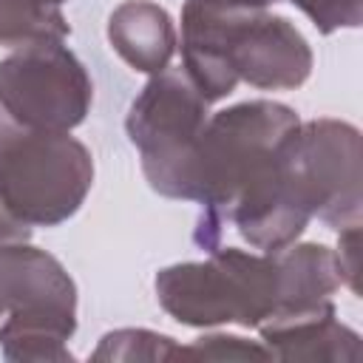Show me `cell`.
<instances>
[{
	"mask_svg": "<svg viewBox=\"0 0 363 363\" xmlns=\"http://www.w3.org/2000/svg\"><path fill=\"white\" fill-rule=\"evenodd\" d=\"M295 3L323 34L360 26V0H289Z\"/></svg>",
	"mask_w": 363,
	"mask_h": 363,
	"instance_id": "obj_15",
	"label": "cell"
},
{
	"mask_svg": "<svg viewBox=\"0 0 363 363\" xmlns=\"http://www.w3.org/2000/svg\"><path fill=\"white\" fill-rule=\"evenodd\" d=\"M207 6H224V9H264L269 3H278V0H201Z\"/></svg>",
	"mask_w": 363,
	"mask_h": 363,
	"instance_id": "obj_16",
	"label": "cell"
},
{
	"mask_svg": "<svg viewBox=\"0 0 363 363\" xmlns=\"http://www.w3.org/2000/svg\"><path fill=\"white\" fill-rule=\"evenodd\" d=\"M51 3H57V6H60V3H65V0H51Z\"/></svg>",
	"mask_w": 363,
	"mask_h": 363,
	"instance_id": "obj_17",
	"label": "cell"
},
{
	"mask_svg": "<svg viewBox=\"0 0 363 363\" xmlns=\"http://www.w3.org/2000/svg\"><path fill=\"white\" fill-rule=\"evenodd\" d=\"M156 295L164 312L184 326H261L306 309L301 269L289 247L264 255L216 247L207 261L162 269Z\"/></svg>",
	"mask_w": 363,
	"mask_h": 363,
	"instance_id": "obj_2",
	"label": "cell"
},
{
	"mask_svg": "<svg viewBox=\"0 0 363 363\" xmlns=\"http://www.w3.org/2000/svg\"><path fill=\"white\" fill-rule=\"evenodd\" d=\"M68 23L51 0H0V43L31 45L54 43L68 34Z\"/></svg>",
	"mask_w": 363,
	"mask_h": 363,
	"instance_id": "obj_12",
	"label": "cell"
},
{
	"mask_svg": "<svg viewBox=\"0 0 363 363\" xmlns=\"http://www.w3.org/2000/svg\"><path fill=\"white\" fill-rule=\"evenodd\" d=\"M77 329V312L45 306L14 309L0 323V352L6 360H71L65 340Z\"/></svg>",
	"mask_w": 363,
	"mask_h": 363,
	"instance_id": "obj_11",
	"label": "cell"
},
{
	"mask_svg": "<svg viewBox=\"0 0 363 363\" xmlns=\"http://www.w3.org/2000/svg\"><path fill=\"white\" fill-rule=\"evenodd\" d=\"M28 306L77 312V286L54 255L0 241V318Z\"/></svg>",
	"mask_w": 363,
	"mask_h": 363,
	"instance_id": "obj_8",
	"label": "cell"
},
{
	"mask_svg": "<svg viewBox=\"0 0 363 363\" xmlns=\"http://www.w3.org/2000/svg\"><path fill=\"white\" fill-rule=\"evenodd\" d=\"M94 360H170L182 357V346L167 335H156L147 329H119L99 340V349L91 354Z\"/></svg>",
	"mask_w": 363,
	"mask_h": 363,
	"instance_id": "obj_13",
	"label": "cell"
},
{
	"mask_svg": "<svg viewBox=\"0 0 363 363\" xmlns=\"http://www.w3.org/2000/svg\"><path fill=\"white\" fill-rule=\"evenodd\" d=\"M111 48L136 71L159 74L176 48L170 14L150 0H125L108 20Z\"/></svg>",
	"mask_w": 363,
	"mask_h": 363,
	"instance_id": "obj_10",
	"label": "cell"
},
{
	"mask_svg": "<svg viewBox=\"0 0 363 363\" xmlns=\"http://www.w3.org/2000/svg\"><path fill=\"white\" fill-rule=\"evenodd\" d=\"M298 125L292 108L269 99L233 105L204 122L190 153V201L204 204L196 230L201 247H218L230 210Z\"/></svg>",
	"mask_w": 363,
	"mask_h": 363,
	"instance_id": "obj_4",
	"label": "cell"
},
{
	"mask_svg": "<svg viewBox=\"0 0 363 363\" xmlns=\"http://www.w3.org/2000/svg\"><path fill=\"white\" fill-rule=\"evenodd\" d=\"M272 360H357L360 337L335 320V306L275 318L258 326Z\"/></svg>",
	"mask_w": 363,
	"mask_h": 363,
	"instance_id": "obj_9",
	"label": "cell"
},
{
	"mask_svg": "<svg viewBox=\"0 0 363 363\" xmlns=\"http://www.w3.org/2000/svg\"><path fill=\"white\" fill-rule=\"evenodd\" d=\"M295 150L315 196V216L332 230L360 227V133L337 119L298 125Z\"/></svg>",
	"mask_w": 363,
	"mask_h": 363,
	"instance_id": "obj_7",
	"label": "cell"
},
{
	"mask_svg": "<svg viewBox=\"0 0 363 363\" xmlns=\"http://www.w3.org/2000/svg\"><path fill=\"white\" fill-rule=\"evenodd\" d=\"M91 182L94 162L82 142L26 128L0 108V241L62 224L79 210Z\"/></svg>",
	"mask_w": 363,
	"mask_h": 363,
	"instance_id": "obj_3",
	"label": "cell"
},
{
	"mask_svg": "<svg viewBox=\"0 0 363 363\" xmlns=\"http://www.w3.org/2000/svg\"><path fill=\"white\" fill-rule=\"evenodd\" d=\"M182 60L207 102L233 94L241 79L261 91H289L312 71L309 43L286 17L201 0L184 3Z\"/></svg>",
	"mask_w": 363,
	"mask_h": 363,
	"instance_id": "obj_1",
	"label": "cell"
},
{
	"mask_svg": "<svg viewBox=\"0 0 363 363\" xmlns=\"http://www.w3.org/2000/svg\"><path fill=\"white\" fill-rule=\"evenodd\" d=\"M91 99V77L62 40L20 45L0 62V108L26 128L68 133Z\"/></svg>",
	"mask_w": 363,
	"mask_h": 363,
	"instance_id": "obj_6",
	"label": "cell"
},
{
	"mask_svg": "<svg viewBox=\"0 0 363 363\" xmlns=\"http://www.w3.org/2000/svg\"><path fill=\"white\" fill-rule=\"evenodd\" d=\"M184 357H213V360H250V357H258V360H269V349L267 346H258V343H250L244 337H235V335H210V337H199L193 346L182 349Z\"/></svg>",
	"mask_w": 363,
	"mask_h": 363,
	"instance_id": "obj_14",
	"label": "cell"
},
{
	"mask_svg": "<svg viewBox=\"0 0 363 363\" xmlns=\"http://www.w3.org/2000/svg\"><path fill=\"white\" fill-rule=\"evenodd\" d=\"M207 122V99L184 71H159L133 99L128 136L142 153L150 187L190 201V153Z\"/></svg>",
	"mask_w": 363,
	"mask_h": 363,
	"instance_id": "obj_5",
	"label": "cell"
}]
</instances>
